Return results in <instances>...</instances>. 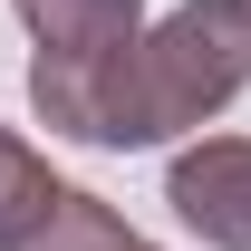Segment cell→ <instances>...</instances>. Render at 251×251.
<instances>
[{"label":"cell","instance_id":"obj_4","mask_svg":"<svg viewBox=\"0 0 251 251\" xmlns=\"http://www.w3.org/2000/svg\"><path fill=\"white\" fill-rule=\"evenodd\" d=\"M68 193H77V184H58V174H49L10 126H0V251H39L49 232H58Z\"/></svg>","mask_w":251,"mask_h":251},{"label":"cell","instance_id":"obj_1","mask_svg":"<svg viewBox=\"0 0 251 251\" xmlns=\"http://www.w3.org/2000/svg\"><path fill=\"white\" fill-rule=\"evenodd\" d=\"M242 87H251V0H184L174 20L135 39V68L116 97V145H164V135L222 116Z\"/></svg>","mask_w":251,"mask_h":251},{"label":"cell","instance_id":"obj_3","mask_svg":"<svg viewBox=\"0 0 251 251\" xmlns=\"http://www.w3.org/2000/svg\"><path fill=\"white\" fill-rule=\"evenodd\" d=\"M164 203L213 251H251V135H203V145H184L174 174H164Z\"/></svg>","mask_w":251,"mask_h":251},{"label":"cell","instance_id":"obj_2","mask_svg":"<svg viewBox=\"0 0 251 251\" xmlns=\"http://www.w3.org/2000/svg\"><path fill=\"white\" fill-rule=\"evenodd\" d=\"M29 20V106L49 135H77V145H116V97L126 68H135V39H145V10L135 0H20Z\"/></svg>","mask_w":251,"mask_h":251}]
</instances>
